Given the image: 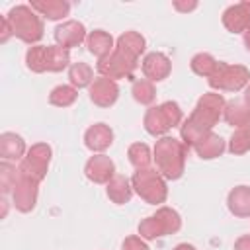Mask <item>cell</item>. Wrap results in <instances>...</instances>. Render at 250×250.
Listing matches in <instances>:
<instances>
[{
	"label": "cell",
	"instance_id": "6da1fadb",
	"mask_svg": "<svg viewBox=\"0 0 250 250\" xmlns=\"http://www.w3.org/2000/svg\"><path fill=\"white\" fill-rule=\"evenodd\" d=\"M225 98L217 92H207L197 100L195 109L191 115L182 123L180 127V137L186 146H195L205 135L211 133V129L217 125L225 111Z\"/></svg>",
	"mask_w": 250,
	"mask_h": 250
},
{
	"label": "cell",
	"instance_id": "7a4b0ae2",
	"mask_svg": "<svg viewBox=\"0 0 250 250\" xmlns=\"http://www.w3.org/2000/svg\"><path fill=\"white\" fill-rule=\"evenodd\" d=\"M186 154L188 146L174 139V137H162L154 145V162L156 170L162 174L166 180H178L184 174L186 166Z\"/></svg>",
	"mask_w": 250,
	"mask_h": 250
},
{
	"label": "cell",
	"instance_id": "3957f363",
	"mask_svg": "<svg viewBox=\"0 0 250 250\" xmlns=\"http://www.w3.org/2000/svg\"><path fill=\"white\" fill-rule=\"evenodd\" d=\"M6 20L10 21V27H12V33L25 41V43H37L41 37H43V21L41 18L35 14V10L31 6H16L8 12Z\"/></svg>",
	"mask_w": 250,
	"mask_h": 250
},
{
	"label": "cell",
	"instance_id": "277c9868",
	"mask_svg": "<svg viewBox=\"0 0 250 250\" xmlns=\"http://www.w3.org/2000/svg\"><path fill=\"white\" fill-rule=\"evenodd\" d=\"M131 186L139 193V197L150 205H158V203L166 201V195H168L166 180L162 178V174L156 168L148 166V168L137 170L131 178Z\"/></svg>",
	"mask_w": 250,
	"mask_h": 250
},
{
	"label": "cell",
	"instance_id": "5b68a950",
	"mask_svg": "<svg viewBox=\"0 0 250 250\" xmlns=\"http://www.w3.org/2000/svg\"><path fill=\"white\" fill-rule=\"evenodd\" d=\"M182 123V109L176 102H164L160 105L148 107L143 119V125L146 129V133L150 135H164L168 133L172 127Z\"/></svg>",
	"mask_w": 250,
	"mask_h": 250
},
{
	"label": "cell",
	"instance_id": "8992f818",
	"mask_svg": "<svg viewBox=\"0 0 250 250\" xmlns=\"http://www.w3.org/2000/svg\"><path fill=\"white\" fill-rule=\"evenodd\" d=\"M250 84V72L242 64L217 62L215 72L209 76V86L219 92H238Z\"/></svg>",
	"mask_w": 250,
	"mask_h": 250
},
{
	"label": "cell",
	"instance_id": "52a82bcc",
	"mask_svg": "<svg viewBox=\"0 0 250 250\" xmlns=\"http://www.w3.org/2000/svg\"><path fill=\"white\" fill-rule=\"evenodd\" d=\"M98 72L104 78L109 80H119V78H133V72L137 68V59L127 55L121 49H113L107 57L98 61Z\"/></svg>",
	"mask_w": 250,
	"mask_h": 250
},
{
	"label": "cell",
	"instance_id": "ba28073f",
	"mask_svg": "<svg viewBox=\"0 0 250 250\" xmlns=\"http://www.w3.org/2000/svg\"><path fill=\"white\" fill-rule=\"evenodd\" d=\"M49 162H51V146L45 145V143H37L33 145L27 154L21 158L18 170H20V176L23 178H29L33 182H41L45 176H47V168H49Z\"/></svg>",
	"mask_w": 250,
	"mask_h": 250
},
{
	"label": "cell",
	"instance_id": "9c48e42d",
	"mask_svg": "<svg viewBox=\"0 0 250 250\" xmlns=\"http://www.w3.org/2000/svg\"><path fill=\"white\" fill-rule=\"evenodd\" d=\"M37 193H39V184L29 178L20 176L12 189V199H14L16 209L21 213H29L37 203Z\"/></svg>",
	"mask_w": 250,
	"mask_h": 250
},
{
	"label": "cell",
	"instance_id": "30bf717a",
	"mask_svg": "<svg viewBox=\"0 0 250 250\" xmlns=\"http://www.w3.org/2000/svg\"><path fill=\"white\" fill-rule=\"evenodd\" d=\"M223 25L230 33H244L250 29V0L229 6L223 12Z\"/></svg>",
	"mask_w": 250,
	"mask_h": 250
},
{
	"label": "cell",
	"instance_id": "8fae6325",
	"mask_svg": "<svg viewBox=\"0 0 250 250\" xmlns=\"http://www.w3.org/2000/svg\"><path fill=\"white\" fill-rule=\"evenodd\" d=\"M84 174L88 180H92L94 184H107L113 176H115V164L109 156L105 154H94L86 166H84Z\"/></svg>",
	"mask_w": 250,
	"mask_h": 250
},
{
	"label": "cell",
	"instance_id": "7c38bea8",
	"mask_svg": "<svg viewBox=\"0 0 250 250\" xmlns=\"http://www.w3.org/2000/svg\"><path fill=\"white\" fill-rule=\"evenodd\" d=\"M117 96H119V86L115 80L100 76V78H94V82L90 84V100L100 107L113 105Z\"/></svg>",
	"mask_w": 250,
	"mask_h": 250
},
{
	"label": "cell",
	"instance_id": "4fadbf2b",
	"mask_svg": "<svg viewBox=\"0 0 250 250\" xmlns=\"http://www.w3.org/2000/svg\"><path fill=\"white\" fill-rule=\"evenodd\" d=\"M86 27L84 23L76 21V20H68L61 25L55 27V39L61 47L70 49V47H78L82 41H86Z\"/></svg>",
	"mask_w": 250,
	"mask_h": 250
},
{
	"label": "cell",
	"instance_id": "5bb4252c",
	"mask_svg": "<svg viewBox=\"0 0 250 250\" xmlns=\"http://www.w3.org/2000/svg\"><path fill=\"white\" fill-rule=\"evenodd\" d=\"M170 70H172V62L164 53L154 51L143 59V74L150 82H160V80L168 78Z\"/></svg>",
	"mask_w": 250,
	"mask_h": 250
},
{
	"label": "cell",
	"instance_id": "9a60e30c",
	"mask_svg": "<svg viewBox=\"0 0 250 250\" xmlns=\"http://www.w3.org/2000/svg\"><path fill=\"white\" fill-rule=\"evenodd\" d=\"M84 143L94 152H104L113 143V131L105 123H94L84 133Z\"/></svg>",
	"mask_w": 250,
	"mask_h": 250
},
{
	"label": "cell",
	"instance_id": "2e32d148",
	"mask_svg": "<svg viewBox=\"0 0 250 250\" xmlns=\"http://www.w3.org/2000/svg\"><path fill=\"white\" fill-rule=\"evenodd\" d=\"M229 211L236 217H250V188L248 186H236L229 191L227 197Z\"/></svg>",
	"mask_w": 250,
	"mask_h": 250
},
{
	"label": "cell",
	"instance_id": "e0dca14e",
	"mask_svg": "<svg viewBox=\"0 0 250 250\" xmlns=\"http://www.w3.org/2000/svg\"><path fill=\"white\" fill-rule=\"evenodd\" d=\"M86 47H88V51L94 57H98V61L104 59V57H107L115 49L113 47V37L107 31H104V29L90 31V35L86 37Z\"/></svg>",
	"mask_w": 250,
	"mask_h": 250
},
{
	"label": "cell",
	"instance_id": "ac0fdd59",
	"mask_svg": "<svg viewBox=\"0 0 250 250\" xmlns=\"http://www.w3.org/2000/svg\"><path fill=\"white\" fill-rule=\"evenodd\" d=\"M31 8L45 16L47 20H62L64 16H68L70 12V4L64 2V0H33L31 2Z\"/></svg>",
	"mask_w": 250,
	"mask_h": 250
},
{
	"label": "cell",
	"instance_id": "d6986e66",
	"mask_svg": "<svg viewBox=\"0 0 250 250\" xmlns=\"http://www.w3.org/2000/svg\"><path fill=\"white\" fill-rule=\"evenodd\" d=\"M25 152V143L20 135L16 133H2L0 135V156L10 162V160H20Z\"/></svg>",
	"mask_w": 250,
	"mask_h": 250
},
{
	"label": "cell",
	"instance_id": "ffe728a7",
	"mask_svg": "<svg viewBox=\"0 0 250 250\" xmlns=\"http://www.w3.org/2000/svg\"><path fill=\"white\" fill-rule=\"evenodd\" d=\"M131 195H133V186H131V182H129L125 176L115 174V176L107 182V197H109L113 203L123 205V203H127V201L131 199Z\"/></svg>",
	"mask_w": 250,
	"mask_h": 250
},
{
	"label": "cell",
	"instance_id": "44dd1931",
	"mask_svg": "<svg viewBox=\"0 0 250 250\" xmlns=\"http://www.w3.org/2000/svg\"><path fill=\"white\" fill-rule=\"evenodd\" d=\"M193 148H195V152H197L199 158L211 160V158H217V156H221V154L225 152V141H223L219 135L209 133V135H205Z\"/></svg>",
	"mask_w": 250,
	"mask_h": 250
},
{
	"label": "cell",
	"instance_id": "7402d4cb",
	"mask_svg": "<svg viewBox=\"0 0 250 250\" xmlns=\"http://www.w3.org/2000/svg\"><path fill=\"white\" fill-rule=\"evenodd\" d=\"M223 115H225V121L229 125H234L238 129L250 125V107L242 102H229L225 105Z\"/></svg>",
	"mask_w": 250,
	"mask_h": 250
},
{
	"label": "cell",
	"instance_id": "603a6c76",
	"mask_svg": "<svg viewBox=\"0 0 250 250\" xmlns=\"http://www.w3.org/2000/svg\"><path fill=\"white\" fill-rule=\"evenodd\" d=\"M145 37L141 35V33H137V31H125V33H121L119 37H117V49H121V51H125L127 55H131V57H135V59H139L141 57V53L145 51Z\"/></svg>",
	"mask_w": 250,
	"mask_h": 250
},
{
	"label": "cell",
	"instance_id": "cb8c5ba5",
	"mask_svg": "<svg viewBox=\"0 0 250 250\" xmlns=\"http://www.w3.org/2000/svg\"><path fill=\"white\" fill-rule=\"evenodd\" d=\"M47 53H49V47H45V45L29 47L27 53H25V64H27V68L31 72H45V70H49Z\"/></svg>",
	"mask_w": 250,
	"mask_h": 250
},
{
	"label": "cell",
	"instance_id": "d4e9b609",
	"mask_svg": "<svg viewBox=\"0 0 250 250\" xmlns=\"http://www.w3.org/2000/svg\"><path fill=\"white\" fill-rule=\"evenodd\" d=\"M68 80L74 88H86L94 82V70L86 62H74L68 68Z\"/></svg>",
	"mask_w": 250,
	"mask_h": 250
},
{
	"label": "cell",
	"instance_id": "484cf974",
	"mask_svg": "<svg viewBox=\"0 0 250 250\" xmlns=\"http://www.w3.org/2000/svg\"><path fill=\"white\" fill-rule=\"evenodd\" d=\"M154 217H156V221L160 223L164 236L178 232L180 227H182V219H180L178 211H174V209H170V207H160V209L154 213Z\"/></svg>",
	"mask_w": 250,
	"mask_h": 250
},
{
	"label": "cell",
	"instance_id": "4316f807",
	"mask_svg": "<svg viewBox=\"0 0 250 250\" xmlns=\"http://www.w3.org/2000/svg\"><path fill=\"white\" fill-rule=\"evenodd\" d=\"M76 98H78V90L74 86H66V84L53 88L49 94V102L57 107H68L76 102Z\"/></svg>",
	"mask_w": 250,
	"mask_h": 250
},
{
	"label": "cell",
	"instance_id": "83f0119b",
	"mask_svg": "<svg viewBox=\"0 0 250 250\" xmlns=\"http://www.w3.org/2000/svg\"><path fill=\"white\" fill-rule=\"evenodd\" d=\"M47 62H49V70L51 72H61L68 66L70 62V53L68 49L61 47V45H51L49 53H47Z\"/></svg>",
	"mask_w": 250,
	"mask_h": 250
},
{
	"label": "cell",
	"instance_id": "f1b7e54d",
	"mask_svg": "<svg viewBox=\"0 0 250 250\" xmlns=\"http://www.w3.org/2000/svg\"><path fill=\"white\" fill-rule=\"evenodd\" d=\"M131 94H133V98H135L139 104H143V105L152 104L154 98H156V90H154L152 82L146 80V78L135 80V82H133V88H131Z\"/></svg>",
	"mask_w": 250,
	"mask_h": 250
},
{
	"label": "cell",
	"instance_id": "f546056e",
	"mask_svg": "<svg viewBox=\"0 0 250 250\" xmlns=\"http://www.w3.org/2000/svg\"><path fill=\"white\" fill-rule=\"evenodd\" d=\"M127 156H129V162L141 170V168H148L150 166V148L145 145V143H133L127 150Z\"/></svg>",
	"mask_w": 250,
	"mask_h": 250
},
{
	"label": "cell",
	"instance_id": "4dcf8cb0",
	"mask_svg": "<svg viewBox=\"0 0 250 250\" xmlns=\"http://www.w3.org/2000/svg\"><path fill=\"white\" fill-rule=\"evenodd\" d=\"M189 66H191V70H193L195 74L209 78V76L215 72V68H217V61H215L209 53H197V55L191 57Z\"/></svg>",
	"mask_w": 250,
	"mask_h": 250
},
{
	"label": "cell",
	"instance_id": "1f68e13d",
	"mask_svg": "<svg viewBox=\"0 0 250 250\" xmlns=\"http://www.w3.org/2000/svg\"><path fill=\"white\" fill-rule=\"evenodd\" d=\"M229 150H230L232 154H244V152L250 150V125L240 127V129H236V131L230 135Z\"/></svg>",
	"mask_w": 250,
	"mask_h": 250
},
{
	"label": "cell",
	"instance_id": "d6a6232c",
	"mask_svg": "<svg viewBox=\"0 0 250 250\" xmlns=\"http://www.w3.org/2000/svg\"><path fill=\"white\" fill-rule=\"evenodd\" d=\"M18 178H20V170H16V166H12L10 162L4 160L0 164V189H2L4 195L14 189Z\"/></svg>",
	"mask_w": 250,
	"mask_h": 250
},
{
	"label": "cell",
	"instance_id": "836d02e7",
	"mask_svg": "<svg viewBox=\"0 0 250 250\" xmlns=\"http://www.w3.org/2000/svg\"><path fill=\"white\" fill-rule=\"evenodd\" d=\"M139 234H141V238H146V240H154V238L164 236L162 227H160V223L156 221L154 215L152 217H146V219H143L139 223Z\"/></svg>",
	"mask_w": 250,
	"mask_h": 250
},
{
	"label": "cell",
	"instance_id": "e575fe53",
	"mask_svg": "<svg viewBox=\"0 0 250 250\" xmlns=\"http://www.w3.org/2000/svg\"><path fill=\"white\" fill-rule=\"evenodd\" d=\"M121 250H148V246L141 240V236H127L121 244Z\"/></svg>",
	"mask_w": 250,
	"mask_h": 250
},
{
	"label": "cell",
	"instance_id": "d590c367",
	"mask_svg": "<svg viewBox=\"0 0 250 250\" xmlns=\"http://www.w3.org/2000/svg\"><path fill=\"white\" fill-rule=\"evenodd\" d=\"M174 8L180 10V12H189V10H195L197 8V2H180V0H176L174 2Z\"/></svg>",
	"mask_w": 250,
	"mask_h": 250
},
{
	"label": "cell",
	"instance_id": "8d00e7d4",
	"mask_svg": "<svg viewBox=\"0 0 250 250\" xmlns=\"http://www.w3.org/2000/svg\"><path fill=\"white\" fill-rule=\"evenodd\" d=\"M10 35H14V33H12V27H10V21H8L6 18H4V20H2V35H0V43H6Z\"/></svg>",
	"mask_w": 250,
	"mask_h": 250
},
{
	"label": "cell",
	"instance_id": "74e56055",
	"mask_svg": "<svg viewBox=\"0 0 250 250\" xmlns=\"http://www.w3.org/2000/svg\"><path fill=\"white\" fill-rule=\"evenodd\" d=\"M234 250H250V234L240 236V238L234 242Z\"/></svg>",
	"mask_w": 250,
	"mask_h": 250
},
{
	"label": "cell",
	"instance_id": "f35d334b",
	"mask_svg": "<svg viewBox=\"0 0 250 250\" xmlns=\"http://www.w3.org/2000/svg\"><path fill=\"white\" fill-rule=\"evenodd\" d=\"M174 250H195V246H191V244H188V242H182V244H178Z\"/></svg>",
	"mask_w": 250,
	"mask_h": 250
},
{
	"label": "cell",
	"instance_id": "ab89813d",
	"mask_svg": "<svg viewBox=\"0 0 250 250\" xmlns=\"http://www.w3.org/2000/svg\"><path fill=\"white\" fill-rule=\"evenodd\" d=\"M242 41H244V47L250 51V29H248V31H244V35H242Z\"/></svg>",
	"mask_w": 250,
	"mask_h": 250
},
{
	"label": "cell",
	"instance_id": "60d3db41",
	"mask_svg": "<svg viewBox=\"0 0 250 250\" xmlns=\"http://www.w3.org/2000/svg\"><path fill=\"white\" fill-rule=\"evenodd\" d=\"M244 104L250 107V84L246 86V90H244Z\"/></svg>",
	"mask_w": 250,
	"mask_h": 250
}]
</instances>
